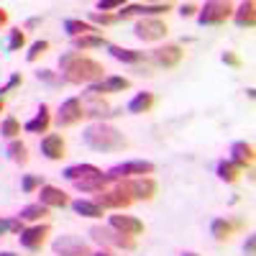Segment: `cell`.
Segmentation results:
<instances>
[{"label":"cell","mask_w":256,"mask_h":256,"mask_svg":"<svg viewBox=\"0 0 256 256\" xmlns=\"http://www.w3.org/2000/svg\"><path fill=\"white\" fill-rule=\"evenodd\" d=\"M210 233H212V238H216V241H228L230 233H233V223H228L223 218H216L212 226H210Z\"/></svg>","instance_id":"f1b7e54d"},{"label":"cell","mask_w":256,"mask_h":256,"mask_svg":"<svg viewBox=\"0 0 256 256\" xmlns=\"http://www.w3.org/2000/svg\"><path fill=\"white\" fill-rule=\"evenodd\" d=\"M128 88H131V80H126V77H102L100 82L90 84L88 95L102 98L105 92H123V90H128Z\"/></svg>","instance_id":"30bf717a"},{"label":"cell","mask_w":256,"mask_h":256,"mask_svg":"<svg viewBox=\"0 0 256 256\" xmlns=\"http://www.w3.org/2000/svg\"><path fill=\"white\" fill-rule=\"evenodd\" d=\"M46 236H49V226H34V228H24L18 233L20 246H26L28 251H38L41 244L46 241Z\"/></svg>","instance_id":"8fae6325"},{"label":"cell","mask_w":256,"mask_h":256,"mask_svg":"<svg viewBox=\"0 0 256 256\" xmlns=\"http://www.w3.org/2000/svg\"><path fill=\"white\" fill-rule=\"evenodd\" d=\"M110 182H113V180H110L108 174H98V177H88V180L74 182V187H77L80 192H102L105 184H110Z\"/></svg>","instance_id":"603a6c76"},{"label":"cell","mask_w":256,"mask_h":256,"mask_svg":"<svg viewBox=\"0 0 256 256\" xmlns=\"http://www.w3.org/2000/svg\"><path fill=\"white\" fill-rule=\"evenodd\" d=\"M0 134H3L6 138H13V136H18V134H20V126H18V120H16V118H6L3 128H0Z\"/></svg>","instance_id":"e575fe53"},{"label":"cell","mask_w":256,"mask_h":256,"mask_svg":"<svg viewBox=\"0 0 256 256\" xmlns=\"http://www.w3.org/2000/svg\"><path fill=\"white\" fill-rule=\"evenodd\" d=\"M38 184H44V182H41V177H34V174L24 177V192H34Z\"/></svg>","instance_id":"74e56055"},{"label":"cell","mask_w":256,"mask_h":256,"mask_svg":"<svg viewBox=\"0 0 256 256\" xmlns=\"http://www.w3.org/2000/svg\"><path fill=\"white\" fill-rule=\"evenodd\" d=\"M72 208L82 218H100L102 216V208L95 205V202H88V200H77V202H72Z\"/></svg>","instance_id":"83f0119b"},{"label":"cell","mask_w":256,"mask_h":256,"mask_svg":"<svg viewBox=\"0 0 256 256\" xmlns=\"http://www.w3.org/2000/svg\"><path fill=\"white\" fill-rule=\"evenodd\" d=\"M110 228H116L118 233H126V236H138V233H144V223L138 218H131V216H110Z\"/></svg>","instance_id":"4fadbf2b"},{"label":"cell","mask_w":256,"mask_h":256,"mask_svg":"<svg viewBox=\"0 0 256 256\" xmlns=\"http://www.w3.org/2000/svg\"><path fill=\"white\" fill-rule=\"evenodd\" d=\"M90 20H92V26H110V24H116V16H110V13H92Z\"/></svg>","instance_id":"d590c367"},{"label":"cell","mask_w":256,"mask_h":256,"mask_svg":"<svg viewBox=\"0 0 256 256\" xmlns=\"http://www.w3.org/2000/svg\"><path fill=\"white\" fill-rule=\"evenodd\" d=\"M64 28H67V34H70L72 38L88 36V34H98L92 24H84V20H80V18H70V20H64Z\"/></svg>","instance_id":"cb8c5ba5"},{"label":"cell","mask_w":256,"mask_h":256,"mask_svg":"<svg viewBox=\"0 0 256 256\" xmlns=\"http://www.w3.org/2000/svg\"><path fill=\"white\" fill-rule=\"evenodd\" d=\"M95 205H100V208H128L131 205V198H128V192L123 187H116L110 192H100L95 198Z\"/></svg>","instance_id":"7c38bea8"},{"label":"cell","mask_w":256,"mask_h":256,"mask_svg":"<svg viewBox=\"0 0 256 256\" xmlns=\"http://www.w3.org/2000/svg\"><path fill=\"white\" fill-rule=\"evenodd\" d=\"M172 10L169 3H154V6H126L120 10V18H128V16H159V13H166Z\"/></svg>","instance_id":"2e32d148"},{"label":"cell","mask_w":256,"mask_h":256,"mask_svg":"<svg viewBox=\"0 0 256 256\" xmlns=\"http://www.w3.org/2000/svg\"><path fill=\"white\" fill-rule=\"evenodd\" d=\"M233 13H236V26L238 28H254V24H256V6H254V0L241 3L238 10H233Z\"/></svg>","instance_id":"ffe728a7"},{"label":"cell","mask_w":256,"mask_h":256,"mask_svg":"<svg viewBox=\"0 0 256 256\" xmlns=\"http://www.w3.org/2000/svg\"><path fill=\"white\" fill-rule=\"evenodd\" d=\"M182 256H200V254H195V251H184Z\"/></svg>","instance_id":"7dc6e473"},{"label":"cell","mask_w":256,"mask_h":256,"mask_svg":"<svg viewBox=\"0 0 256 256\" xmlns=\"http://www.w3.org/2000/svg\"><path fill=\"white\" fill-rule=\"evenodd\" d=\"M123 3H120V0H100V3H98V10H113V8H120Z\"/></svg>","instance_id":"ab89813d"},{"label":"cell","mask_w":256,"mask_h":256,"mask_svg":"<svg viewBox=\"0 0 256 256\" xmlns=\"http://www.w3.org/2000/svg\"><path fill=\"white\" fill-rule=\"evenodd\" d=\"M134 31H136V36L141 41H159V38L166 36V26L162 24L159 18H144V20H138Z\"/></svg>","instance_id":"9c48e42d"},{"label":"cell","mask_w":256,"mask_h":256,"mask_svg":"<svg viewBox=\"0 0 256 256\" xmlns=\"http://www.w3.org/2000/svg\"><path fill=\"white\" fill-rule=\"evenodd\" d=\"M46 216V205H26L24 210H20V220H38Z\"/></svg>","instance_id":"1f68e13d"},{"label":"cell","mask_w":256,"mask_h":256,"mask_svg":"<svg viewBox=\"0 0 256 256\" xmlns=\"http://www.w3.org/2000/svg\"><path fill=\"white\" fill-rule=\"evenodd\" d=\"M38 24H41V18H28L26 20V28H36Z\"/></svg>","instance_id":"f6af8a7d"},{"label":"cell","mask_w":256,"mask_h":256,"mask_svg":"<svg viewBox=\"0 0 256 256\" xmlns=\"http://www.w3.org/2000/svg\"><path fill=\"white\" fill-rule=\"evenodd\" d=\"M241 172H244V166H238L236 162H220L218 164V177L223 182H236L241 177Z\"/></svg>","instance_id":"4316f807"},{"label":"cell","mask_w":256,"mask_h":256,"mask_svg":"<svg viewBox=\"0 0 256 256\" xmlns=\"http://www.w3.org/2000/svg\"><path fill=\"white\" fill-rule=\"evenodd\" d=\"M154 172V164L152 162H123V164H116L108 177L116 182L120 177H131V174H152Z\"/></svg>","instance_id":"ba28073f"},{"label":"cell","mask_w":256,"mask_h":256,"mask_svg":"<svg viewBox=\"0 0 256 256\" xmlns=\"http://www.w3.org/2000/svg\"><path fill=\"white\" fill-rule=\"evenodd\" d=\"M0 256H16L13 251H3V254H0Z\"/></svg>","instance_id":"c3c4849f"},{"label":"cell","mask_w":256,"mask_h":256,"mask_svg":"<svg viewBox=\"0 0 256 256\" xmlns=\"http://www.w3.org/2000/svg\"><path fill=\"white\" fill-rule=\"evenodd\" d=\"M110 56L118 59V62H126V64H136L141 62V52H134V49H123V46H108Z\"/></svg>","instance_id":"f546056e"},{"label":"cell","mask_w":256,"mask_h":256,"mask_svg":"<svg viewBox=\"0 0 256 256\" xmlns=\"http://www.w3.org/2000/svg\"><path fill=\"white\" fill-rule=\"evenodd\" d=\"M154 59H156V64H162V67L172 70V67H177V64L182 62V49H180L177 44L162 46V49H156V52H154Z\"/></svg>","instance_id":"5bb4252c"},{"label":"cell","mask_w":256,"mask_h":256,"mask_svg":"<svg viewBox=\"0 0 256 256\" xmlns=\"http://www.w3.org/2000/svg\"><path fill=\"white\" fill-rule=\"evenodd\" d=\"M84 116H92V118H108V116H118V110L108 108V102L98 95H88V110Z\"/></svg>","instance_id":"44dd1931"},{"label":"cell","mask_w":256,"mask_h":256,"mask_svg":"<svg viewBox=\"0 0 256 256\" xmlns=\"http://www.w3.org/2000/svg\"><path fill=\"white\" fill-rule=\"evenodd\" d=\"M36 77H38V80H44V82H49V84H59V80H56L49 70H38V72H36Z\"/></svg>","instance_id":"60d3db41"},{"label":"cell","mask_w":256,"mask_h":256,"mask_svg":"<svg viewBox=\"0 0 256 256\" xmlns=\"http://www.w3.org/2000/svg\"><path fill=\"white\" fill-rule=\"evenodd\" d=\"M49 123H52V116H49V108L46 105H41L38 108V113L24 126V131L26 134H44L46 128H49Z\"/></svg>","instance_id":"d6986e66"},{"label":"cell","mask_w":256,"mask_h":256,"mask_svg":"<svg viewBox=\"0 0 256 256\" xmlns=\"http://www.w3.org/2000/svg\"><path fill=\"white\" fill-rule=\"evenodd\" d=\"M59 67L64 72V82L82 84V82H100L102 80V64L90 59V56H80L77 52H67L59 59Z\"/></svg>","instance_id":"6da1fadb"},{"label":"cell","mask_w":256,"mask_h":256,"mask_svg":"<svg viewBox=\"0 0 256 256\" xmlns=\"http://www.w3.org/2000/svg\"><path fill=\"white\" fill-rule=\"evenodd\" d=\"M233 13V6L230 3H220V0H208L202 6L200 16H198V24L200 26H218Z\"/></svg>","instance_id":"277c9868"},{"label":"cell","mask_w":256,"mask_h":256,"mask_svg":"<svg viewBox=\"0 0 256 256\" xmlns=\"http://www.w3.org/2000/svg\"><path fill=\"white\" fill-rule=\"evenodd\" d=\"M92 256H110V254H102V251H100V254H92Z\"/></svg>","instance_id":"681fc988"},{"label":"cell","mask_w":256,"mask_h":256,"mask_svg":"<svg viewBox=\"0 0 256 256\" xmlns=\"http://www.w3.org/2000/svg\"><path fill=\"white\" fill-rule=\"evenodd\" d=\"M195 10H198V6H192V3H184L180 13H182V18H190V16H195Z\"/></svg>","instance_id":"7bdbcfd3"},{"label":"cell","mask_w":256,"mask_h":256,"mask_svg":"<svg viewBox=\"0 0 256 256\" xmlns=\"http://www.w3.org/2000/svg\"><path fill=\"white\" fill-rule=\"evenodd\" d=\"M223 62L228 64V67H241V64H244L241 56H238V54H233V52H226V54H223Z\"/></svg>","instance_id":"f35d334b"},{"label":"cell","mask_w":256,"mask_h":256,"mask_svg":"<svg viewBox=\"0 0 256 256\" xmlns=\"http://www.w3.org/2000/svg\"><path fill=\"white\" fill-rule=\"evenodd\" d=\"M24 82V77H20V72H16V74H10V80L3 84V88H0V95H6V92H10V90H16L18 84Z\"/></svg>","instance_id":"8d00e7d4"},{"label":"cell","mask_w":256,"mask_h":256,"mask_svg":"<svg viewBox=\"0 0 256 256\" xmlns=\"http://www.w3.org/2000/svg\"><path fill=\"white\" fill-rule=\"evenodd\" d=\"M102 174V169L92 166V164H72L64 169V177H67L70 182H80V180H88V177H98Z\"/></svg>","instance_id":"e0dca14e"},{"label":"cell","mask_w":256,"mask_h":256,"mask_svg":"<svg viewBox=\"0 0 256 256\" xmlns=\"http://www.w3.org/2000/svg\"><path fill=\"white\" fill-rule=\"evenodd\" d=\"M84 110H82V102L77 98H70V100H64L62 102V108H59V116H56V126L59 128H67V126H74L77 120H82Z\"/></svg>","instance_id":"52a82bcc"},{"label":"cell","mask_w":256,"mask_h":256,"mask_svg":"<svg viewBox=\"0 0 256 256\" xmlns=\"http://www.w3.org/2000/svg\"><path fill=\"white\" fill-rule=\"evenodd\" d=\"M8 156H10L16 164H26V162H28L26 146L20 144V141H10V144H8Z\"/></svg>","instance_id":"4dcf8cb0"},{"label":"cell","mask_w":256,"mask_h":256,"mask_svg":"<svg viewBox=\"0 0 256 256\" xmlns=\"http://www.w3.org/2000/svg\"><path fill=\"white\" fill-rule=\"evenodd\" d=\"M52 248H54L56 256H92L90 246L84 244V241H80V238H74V236H62V238H56V241L52 244Z\"/></svg>","instance_id":"5b68a950"},{"label":"cell","mask_w":256,"mask_h":256,"mask_svg":"<svg viewBox=\"0 0 256 256\" xmlns=\"http://www.w3.org/2000/svg\"><path fill=\"white\" fill-rule=\"evenodd\" d=\"M230 154H233V159L230 162H236L238 166H248L251 162H254V146L251 144H246V141H236L230 146Z\"/></svg>","instance_id":"7402d4cb"},{"label":"cell","mask_w":256,"mask_h":256,"mask_svg":"<svg viewBox=\"0 0 256 256\" xmlns=\"http://www.w3.org/2000/svg\"><path fill=\"white\" fill-rule=\"evenodd\" d=\"M41 205H46V208H64V205H70V198L64 195L59 187L41 184Z\"/></svg>","instance_id":"9a60e30c"},{"label":"cell","mask_w":256,"mask_h":256,"mask_svg":"<svg viewBox=\"0 0 256 256\" xmlns=\"http://www.w3.org/2000/svg\"><path fill=\"white\" fill-rule=\"evenodd\" d=\"M64 148H67V146H64V138L56 136V134H49L44 141H41V152H44V156L54 159V162L64 156Z\"/></svg>","instance_id":"ac0fdd59"},{"label":"cell","mask_w":256,"mask_h":256,"mask_svg":"<svg viewBox=\"0 0 256 256\" xmlns=\"http://www.w3.org/2000/svg\"><path fill=\"white\" fill-rule=\"evenodd\" d=\"M152 105H154L152 92H138L131 102H128V113H146V110H152Z\"/></svg>","instance_id":"484cf974"},{"label":"cell","mask_w":256,"mask_h":256,"mask_svg":"<svg viewBox=\"0 0 256 256\" xmlns=\"http://www.w3.org/2000/svg\"><path fill=\"white\" fill-rule=\"evenodd\" d=\"M74 49H98V46H110L105 36L100 34H88V36H80V38H72Z\"/></svg>","instance_id":"d4e9b609"},{"label":"cell","mask_w":256,"mask_h":256,"mask_svg":"<svg viewBox=\"0 0 256 256\" xmlns=\"http://www.w3.org/2000/svg\"><path fill=\"white\" fill-rule=\"evenodd\" d=\"M84 144L95 152H118V148L126 146V136L118 131V128L108 126V123H92L84 128L82 134Z\"/></svg>","instance_id":"7a4b0ae2"},{"label":"cell","mask_w":256,"mask_h":256,"mask_svg":"<svg viewBox=\"0 0 256 256\" xmlns=\"http://www.w3.org/2000/svg\"><path fill=\"white\" fill-rule=\"evenodd\" d=\"M46 49H49V41H44V38H41V41H34L31 49H28V54H26V59H28V62H36Z\"/></svg>","instance_id":"836d02e7"},{"label":"cell","mask_w":256,"mask_h":256,"mask_svg":"<svg viewBox=\"0 0 256 256\" xmlns=\"http://www.w3.org/2000/svg\"><path fill=\"white\" fill-rule=\"evenodd\" d=\"M0 113H3V100H0Z\"/></svg>","instance_id":"f907efd6"},{"label":"cell","mask_w":256,"mask_h":256,"mask_svg":"<svg viewBox=\"0 0 256 256\" xmlns=\"http://www.w3.org/2000/svg\"><path fill=\"white\" fill-rule=\"evenodd\" d=\"M8 230H10V220H6V218H0V236H6Z\"/></svg>","instance_id":"ee69618b"},{"label":"cell","mask_w":256,"mask_h":256,"mask_svg":"<svg viewBox=\"0 0 256 256\" xmlns=\"http://www.w3.org/2000/svg\"><path fill=\"white\" fill-rule=\"evenodd\" d=\"M254 248H256V238H254V236H248V238H246V244H244V254H246V256H254Z\"/></svg>","instance_id":"b9f144b4"},{"label":"cell","mask_w":256,"mask_h":256,"mask_svg":"<svg viewBox=\"0 0 256 256\" xmlns=\"http://www.w3.org/2000/svg\"><path fill=\"white\" fill-rule=\"evenodd\" d=\"M24 44H26V34L20 31V28L10 31V38H8V52H20V49H24Z\"/></svg>","instance_id":"d6a6232c"},{"label":"cell","mask_w":256,"mask_h":256,"mask_svg":"<svg viewBox=\"0 0 256 256\" xmlns=\"http://www.w3.org/2000/svg\"><path fill=\"white\" fill-rule=\"evenodd\" d=\"M6 24H8V13H6L3 8H0V28H3Z\"/></svg>","instance_id":"bcb514c9"},{"label":"cell","mask_w":256,"mask_h":256,"mask_svg":"<svg viewBox=\"0 0 256 256\" xmlns=\"http://www.w3.org/2000/svg\"><path fill=\"white\" fill-rule=\"evenodd\" d=\"M120 187L128 192V198H131V200H154V195H156V182L148 180V177L131 180V182L120 184Z\"/></svg>","instance_id":"8992f818"},{"label":"cell","mask_w":256,"mask_h":256,"mask_svg":"<svg viewBox=\"0 0 256 256\" xmlns=\"http://www.w3.org/2000/svg\"><path fill=\"white\" fill-rule=\"evenodd\" d=\"M90 236L98 244L105 246H118V248H136L134 236H126V233H118L116 228H105V226H92L90 228Z\"/></svg>","instance_id":"3957f363"}]
</instances>
